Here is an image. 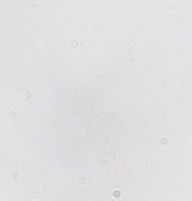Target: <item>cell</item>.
Masks as SVG:
<instances>
[{
    "mask_svg": "<svg viewBox=\"0 0 192 201\" xmlns=\"http://www.w3.org/2000/svg\"><path fill=\"white\" fill-rule=\"evenodd\" d=\"M11 180H13L15 184H19V163L11 165Z\"/></svg>",
    "mask_w": 192,
    "mask_h": 201,
    "instance_id": "1",
    "label": "cell"
},
{
    "mask_svg": "<svg viewBox=\"0 0 192 201\" xmlns=\"http://www.w3.org/2000/svg\"><path fill=\"white\" fill-rule=\"evenodd\" d=\"M23 100H26V102H34V100H36V93H32V91H26V93H23Z\"/></svg>",
    "mask_w": 192,
    "mask_h": 201,
    "instance_id": "2",
    "label": "cell"
}]
</instances>
